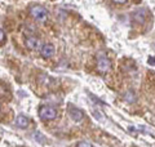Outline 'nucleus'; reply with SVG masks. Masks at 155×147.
Instances as JSON below:
<instances>
[{"mask_svg": "<svg viewBox=\"0 0 155 147\" xmlns=\"http://www.w3.org/2000/svg\"><path fill=\"white\" fill-rule=\"evenodd\" d=\"M127 0H114V3H116V4H124Z\"/></svg>", "mask_w": 155, "mask_h": 147, "instance_id": "nucleus-13", "label": "nucleus"}, {"mask_svg": "<svg viewBox=\"0 0 155 147\" xmlns=\"http://www.w3.org/2000/svg\"><path fill=\"white\" fill-rule=\"evenodd\" d=\"M133 18L140 23H143L147 19V11L146 9H138L133 13Z\"/></svg>", "mask_w": 155, "mask_h": 147, "instance_id": "nucleus-6", "label": "nucleus"}, {"mask_svg": "<svg viewBox=\"0 0 155 147\" xmlns=\"http://www.w3.org/2000/svg\"><path fill=\"white\" fill-rule=\"evenodd\" d=\"M53 54H54V47H53L52 44H44V45L41 47V49H40V56L43 58L48 60V58H51Z\"/></svg>", "mask_w": 155, "mask_h": 147, "instance_id": "nucleus-4", "label": "nucleus"}, {"mask_svg": "<svg viewBox=\"0 0 155 147\" xmlns=\"http://www.w3.org/2000/svg\"><path fill=\"white\" fill-rule=\"evenodd\" d=\"M69 114H70V117L74 121L76 122H79L84 119V115H83V112H81L80 110H78V109H74V107H71L70 111H69Z\"/></svg>", "mask_w": 155, "mask_h": 147, "instance_id": "nucleus-7", "label": "nucleus"}, {"mask_svg": "<svg viewBox=\"0 0 155 147\" xmlns=\"http://www.w3.org/2000/svg\"><path fill=\"white\" fill-rule=\"evenodd\" d=\"M4 39H5V35H4L3 30H0V43H3V41H4Z\"/></svg>", "mask_w": 155, "mask_h": 147, "instance_id": "nucleus-11", "label": "nucleus"}, {"mask_svg": "<svg viewBox=\"0 0 155 147\" xmlns=\"http://www.w3.org/2000/svg\"><path fill=\"white\" fill-rule=\"evenodd\" d=\"M34 139H36V141L40 142V143H43V142H44V137L39 133V132H36V133L34 134Z\"/></svg>", "mask_w": 155, "mask_h": 147, "instance_id": "nucleus-10", "label": "nucleus"}, {"mask_svg": "<svg viewBox=\"0 0 155 147\" xmlns=\"http://www.w3.org/2000/svg\"><path fill=\"white\" fill-rule=\"evenodd\" d=\"M124 101L125 102H129V103H133V102H136V96L133 92H127L124 94Z\"/></svg>", "mask_w": 155, "mask_h": 147, "instance_id": "nucleus-9", "label": "nucleus"}, {"mask_svg": "<svg viewBox=\"0 0 155 147\" xmlns=\"http://www.w3.org/2000/svg\"><path fill=\"white\" fill-rule=\"evenodd\" d=\"M97 68H98V71L102 72V74L110 71V68H111V61L106 56L101 54L100 58H98V61H97Z\"/></svg>", "mask_w": 155, "mask_h": 147, "instance_id": "nucleus-3", "label": "nucleus"}, {"mask_svg": "<svg viewBox=\"0 0 155 147\" xmlns=\"http://www.w3.org/2000/svg\"><path fill=\"white\" fill-rule=\"evenodd\" d=\"M30 14L39 22H44L48 19V12L44 7L41 5H34L30 9Z\"/></svg>", "mask_w": 155, "mask_h": 147, "instance_id": "nucleus-2", "label": "nucleus"}, {"mask_svg": "<svg viewBox=\"0 0 155 147\" xmlns=\"http://www.w3.org/2000/svg\"><path fill=\"white\" fill-rule=\"evenodd\" d=\"M26 47L30 49V51H38L40 48V40L35 36H28L26 39Z\"/></svg>", "mask_w": 155, "mask_h": 147, "instance_id": "nucleus-5", "label": "nucleus"}, {"mask_svg": "<svg viewBox=\"0 0 155 147\" xmlns=\"http://www.w3.org/2000/svg\"><path fill=\"white\" fill-rule=\"evenodd\" d=\"M78 146H92V143H89V142H79Z\"/></svg>", "mask_w": 155, "mask_h": 147, "instance_id": "nucleus-12", "label": "nucleus"}, {"mask_svg": "<svg viewBox=\"0 0 155 147\" xmlns=\"http://www.w3.org/2000/svg\"><path fill=\"white\" fill-rule=\"evenodd\" d=\"M39 116H40L41 120L48 121V120H53L57 117V110L54 107L51 106H41L39 109Z\"/></svg>", "mask_w": 155, "mask_h": 147, "instance_id": "nucleus-1", "label": "nucleus"}, {"mask_svg": "<svg viewBox=\"0 0 155 147\" xmlns=\"http://www.w3.org/2000/svg\"><path fill=\"white\" fill-rule=\"evenodd\" d=\"M16 125L18 126V128H21V129H25V128H27V125H28V119L26 116H23V115H19V116H17V119H16Z\"/></svg>", "mask_w": 155, "mask_h": 147, "instance_id": "nucleus-8", "label": "nucleus"}]
</instances>
